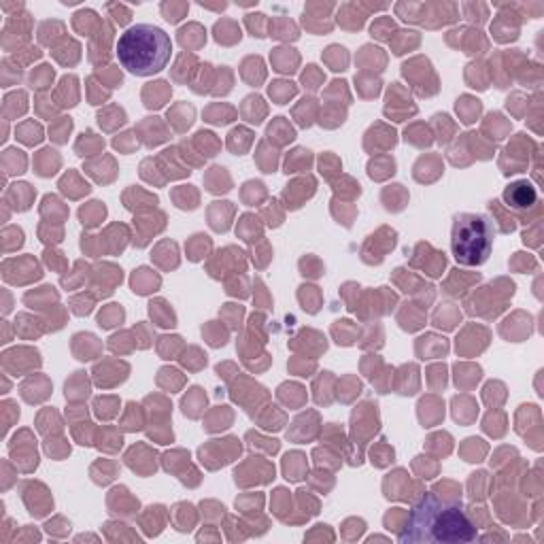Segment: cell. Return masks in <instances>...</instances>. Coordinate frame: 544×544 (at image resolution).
I'll list each match as a JSON object with an SVG mask.
<instances>
[{
    "instance_id": "obj_1",
    "label": "cell",
    "mask_w": 544,
    "mask_h": 544,
    "mask_svg": "<svg viewBox=\"0 0 544 544\" xmlns=\"http://www.w3.org/2000/svg\"><path fill=\"white\" fill-rule=\"evenodd\" d=\"M398 540L402 544L474 542L476 527L462 504L440 500L436 493H425L408 515Z\"/></svg>"
},
{
    "instance_id": "obj_2",
    "label": "cell",
    "mask_w": 544,
    "mask_h": 544,
    "mask_svg": "<svg viewBox=\"0 0 544 544\" xmlns=\"http://www.w3.org/2000/svg\"><path fill=\"white\" fill-rule=\"evenodd\" d=\"M117 58L128 73L151 77L168 66L173 56V43L168 34L151 24H136L117 41Z\"/></svg>"
},
{
    "instance_id": "obj_3",
    "label": "cell",
    "mask_w": 544,
    "mask_h": 544,
    "mask_svg": "<svg viewBox=\"0 0 544 544\" xmlns=\"http://www.w3.org/2000/svg\"><path fill=\"white\" fill-rule=\"evenodd\" d=\"M493 234L487 219L481 215L462 213L455 217L451 249L455 260L462 266H481L491 253Z\"/></svg>"
},
{
    "instance_id": "obj_4",
    "label": "cell",
    "mask_w": 544,
    "mask_h": 544,
    "mask_svg": "<svg viewBox=\"0 0 544 544\" xmlns=\"http://www.w3.org/2000/svg\"><path fill=\"white\" fill-rule=\"evenodd\" d=\"M504 200H506L508 207L515 209V211L532 209L534 204L538 202V190L530 181H517V183L506 187Z\"/></svg>"
},
{
    "instance_id": "obj_5",
    "label": "cell",
    "mask_w": 544,
    "mask_h": 544,
    "mask_svg": "<svg viewBox=\"0 0 544 544\" xmlns=\"http://www.w3.org/2000/svg\"><path fill=\"white\" fill-rule=\"evenodd\" d=\"M296 94V88L294 83H285V81H277L270 85V96H275L279 100V105H283V102L287 98H292Z\"/></svg>"
},
{
    "instance_id": "obj_6",
    "label": "cell",
    "mask_w": 544,
    "mask_h": 544,
    "mask_svg": "<svg viewBox=\"0 0 544 544\" xmlns=\"http://www.w3.org/2000/svg\"><path fill=\"white\" fill-rule=\"evenodd\" d=\"M20 139L24 143H28V145H34V143H39L43 139V130L37 124H24L20 128Z\"/></svg>"
}]
</instances>
